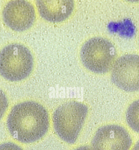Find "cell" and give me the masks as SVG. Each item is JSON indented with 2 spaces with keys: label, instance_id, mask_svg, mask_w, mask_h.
<instances>
[{
  "label": "cell",
  "instance_id": "obj_1",
  "mask_svg": "<svg viewBox=\"0 0 139 150\" xmlns=\"http://www.w3.org/2000/svg\"><path fill=\"white\" fill-rule=\"evenodd\" d=\"M7 124L9 133L14 139L23 143H30L41 139L48 132L49 115L39 103L23 102L11 109Z\"/></svg>",
  "mask_w": 139,
  "mask_h": 150
},
{
  "label": "cell",
  "instance_id": "obj_12",
  "mask_svg": "<svg viewBox=\"0 0 139 150\" xmlns=\"http://www.w3.org/2000/svg\"><path fill=\"white\" fill-rule=\"evenodd\" d=\"M132 150H139V141L135 145Z\"/></svg>",
  "mask_w": 139,
  "mask_h": 150
},
{
  "label": "cell",
  "instance_id": "obj_3",
  "mask_svg": "<svg viewBox=\"0 0 139 150\" xmlns=\"http://www.w3.org/2000/svg\"><path fill=\"white\" fill-rule=\"evenodd\" d=\"M33 66V57L26 47L13 43L4 47L0 53V73L4 79L16 82L30 75Z\"/></svg>",
  "mask_w": 139,
  "mask_h": 150
},
{
  "label": "cell",
  "instance_id": "obj_10",
  "mask_svg": "<svg viewBox=\"0 0 139 150\" xmlns=\"http://www.w3.org/2000/svg\"><path fill=\"white\" fill-rule=\"evenodd\" d=\"M0 150H23L17 145L11 142L5 143L1 144Z\"/></svg>",
  "mask_w": 139,
  "mask_h": 150
},
{
  "label": "cell",
  "instance_id": "obj_5",
  "mask_svg": "<svg viewBox=\"0 0 139 150\" xmlns=\"http://www.w3.org/2000/svg\"><path fill=\"white\" fill-rule=\"evenodd\" d=\"M111 79L118 88L128 92L139 91V56L128 54L115 61Z\"/></svg>",
  "mask_w": 139,
  "mask_h": 150
},
{
  "label": "cell",
  "instance_id": "obj_4",
  "mask_svg": "<svg viewBox=\"0 0 139 150\" xmlns=\"http://www.w3.org/2000/svg\"><path fill=\"white\" fill-rule=\"evenodd\" d=\"M80 56L83 65L88 69L96 74H105L112 69L114 64L116 49L107 39L93 38L82 46Z\"/></svg>",
  "mask_w": 139,
  "mask_h": 150
},
{
  "label": "cell",
  "instance_id": "obj_11",
  "mask_svg": "<svg viewBox=\"0 0 139 150\" xmlns=\"http://www.w3.org/2000/svg\"><path fill=\"white\" fill-rule=\"evenodd\" d=\"M74 150H93L92 147L89 146H82Z\"/></svg>",
  "mask_w": 139,
  "mask_h": 150
},
{
  "label": "cell",
  "instance_id": "obj_9",
  "mask_svg": "<svg viewBox=\"0 0 139 150\" xmlns=\"http://www.w3.org/2000/svg\"><path fill=\"white\" fill-rule=\"evenodd\" d=\"M126 122L134 131L139 133V99L133 102L126 110Z\"/></svg>",
  "mask_w": 139,
  "mask_h": 150
},
{
  "label": "cell",
  "instance_id": "obj_2",
  "mask_svg": "<svg viewBox=\"0 0 139 150\" xmlns=\"http://www.w3.org/2000/svg\"><path fill=\"white\" fill-rule=\"evenodd\" d=\"M88 112L86 105L77 101L64 103L53 115L54 129L57 135L67 143L76 142Z\"/></svg>",
  "mask_w": 139,
  "mask_h": 150
},
{
  "label": "cell",
  "instance_id": "obj_8",
  "mask_svg": "<svg viewBox=\"0 0 139 150\" xmlns=\"http://www.w3.org/2000/svg\"><path fill=\"white\" fill-rule=\"evenodd\" d=\"M38 12L43 18L51 22L65 20L74 10V1L70 0H38L36 1Z\"/></svg>",
  "mask_w": 139,
  "mask_h": 150
},
{
  "label": "cell",
  "instance_id": "obj_6",
  "mask_svg": "<svg viewBox=\"0 0 139 150\" xmlns=\"http://www.w3.org/2000/svg\"><path fill=\"white\" fill-rule=\"evenodd\" d=\"M132 140L128 131L118 125H106L97 130L92 141L93 150H129Z\"/></svg>",
  "mask_w": 139,
  "mask_h": 150
},
{
  "label": "cell",
  "instance_id": "obj_7",
  "mask_svg": "<svg viewBox=\"0 0 139 150\" xmlns=\"http://www.w3.org/2000/svg\"><path fill=\"white\" fill-rule=\"evenodd\" d=\"M3 18L4 23L11 30L22 32L31 28L35 21V9L27 1H10L4 6Z\"/></svg>",
  "mask_w": 139,
  "mask_h": 150
}]
</instances>
